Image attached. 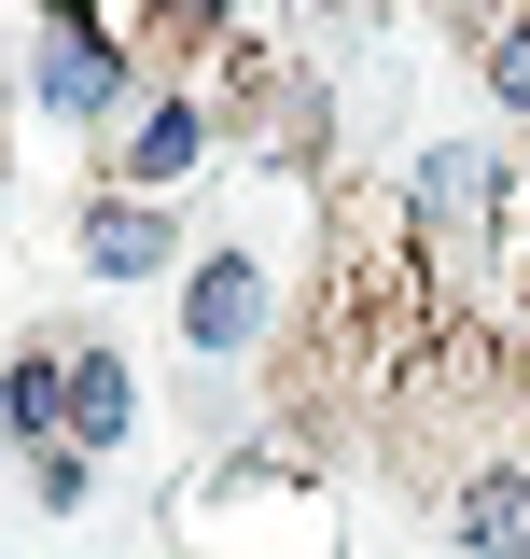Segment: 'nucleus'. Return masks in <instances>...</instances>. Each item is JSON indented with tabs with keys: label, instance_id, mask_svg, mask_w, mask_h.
Instances as JSON below:
<instances>
[{
	"label": "nucleus",
	"instance_id": "1",
	"mask_svg": "<svg viewBox=\"0 0 530 559\" xmlns=\"http://www.w3.org/2000/svg\"><path fill=\"white\" fill-rule=\"evenodd\" d=\"M461 546L474 559H530V476H474L461 489Z\"/></svg>",
	"mask_w": 530,
	"mask_h": 559
},
{
	"label": "nucleus",
	"instance_id": "2",
	"mask_svg": "<svg viewBox=\"0 0 530 559\" xmlns=\"http://www.w3.org/2000/svg\"><path fill=\"white\" fill-rule=\"evenodd\" d=\"M84 252H98V280H140V266H168V224H154V210H84Z\"/></svg>",
	"mask_w": 530,
	"mask_h": 559
},
{
	"label": "nucleus",
	"instance_id": "3",
	"mask_svg": "<svg viewBox=\"0 0 530 559\" xmlns=\"http://www.w3.org/2000/svg\"><path fill=\"white\" fill-rule=\"evenodd\" d=\"M70 433H84V448H98V433H127V364H112V349H84V364H70Z\"/></svg>",
	"mask_w": 530,
	"mask_h": 559
},
{
	"label": "nucleus",
	"instance_id": "4",
	"mask_svg": "<svg viewBox=\"0 0 530 559\" xmlns=\"http://www.w3.org/2000/svg\"><path fill=\"white\" fill-rule=\"evenodd\" d=\"M252 308H265V294H252V266H209L182 322H196V349H224V336H252Z\"/></svg>",
	"mask_w": 530,
	"mask_h": 559
},
{
	"label": "nucleus",
	"instance_id": "5",
	"mask_svg": "<svg viewBox=\"0 0 530 559\" xmlns=\"http://www.w3.org/2000/svg\"><path fill=\"white\" fill-rule=\"evenodd\" d=\"M57 364H14V378H0V433H43V419H57Z\"/></svg>",
	"mask_w": 530,
	"mask_h": 559
},
{
	"label": "nucleus",
	"instance_id": "6",
	"mask_svg": "<svg viewBox=\"0 0 530 559\" xmlns=\"http://www.w3.org/2000/svg\"><path fill=\"white\" fill-rule=\"evenodd\" d=\"M182 154H196V112H154V127H140V168H154V182H168Z\"/></svg>",
	"mask_w": 530,
	"mask_h": 559
},
{
	"label": "nucleus",
	"instance_id": "7",
	"mask_svg": "<svg viewBox=\"0 0 530 559\" xmlns=\"http://www.w3.org/2000/svg\"><path fill=\"white\" fill-rule=\"evenodd\" d=\"M57 98H70V112H98V98H112V70H98V43H70V57H57Z\"/></svg>",
	"mask_w": 530,
	"mask_h": 559
},
{
	"label": "nucleus",
	"instance_id": "8",
	"mask_svg": "<svg viewBox=\"0 0 530 559\" xmlns=\"http://www.w3.org/2000/svg\"><path fill=\"white\" fill-rule=\"evenodd\" d=\"M489 84H503V98L530 112V28H503V43H489Z\"/></svg>",
	"mask_w": 530,
	"mask_h": 559
}]
</instances>
